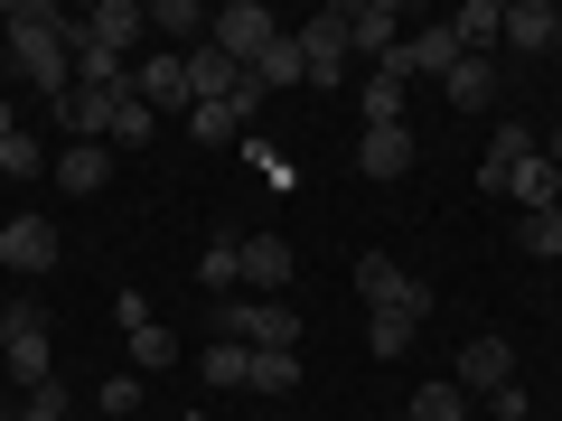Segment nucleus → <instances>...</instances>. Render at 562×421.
I'll list each match as a JSON object with an SVG mask.
<instances>
[{
  "label": "nucleus",
  "instance_id": "obj_26",
  "mask_svg": "<svg viewBox=\"0 0 562 421\" xmlns=\"http://www.w3.org/2000/svg\"><path fill=\"white\" fill-rule=\"evenodd\" d=\"M413 309H366V356H403V346H413Z\"/></svg>",
  "mask_w": 562,
  "mask_h": 421
},
{
  "label": "nucleus",
  "instance_id": "obj_27",
  "mask_svg": "<svg viewBox=\"0 0 562 421\" xmlns=\"http://www.w3.org/2000/svg\"><path fill=\"white\" fill-rule=\"evenodd\" d=\"M235 243H244V235L206 243V262H198V291H216V300H225V291H244V253H235Z\"/></svg>",
  "mask_w": 562,
  "mask_h": 421
},
{
  "label": "nucleus",
  "instance_id": "obj_1",
  "mask_svg": "<svg viewBox=\"0 0 562 421\" xmlns=\"http://www.w3.org/2000/svg\"><path fill=\"white\" fill-rule=\"evenodd\" d=\"M0 47H10V66H20L38 94H66V84H76V57H66V20H57V10H38V0H20V10H10Z\"/></svg>",
  "mask_w": 562,
  "mask_h": 421
},
{
  "label": "nucleus",
  "instance_id": "obj_7",
  "mask_svg": "<svg viewBox=\"0 0 562 421\" xmlns=\"http://www.w3.org/2000/svg\"><path fill=\"white\" fill-rule=\"evenodd\" d=\"M291 38H301V76L310 84H347V57H357V47H347V10H319V20L291 29Z\"/></svg>",
  "mask_w": 562,
  "mask_h": 421
},
{
  "label": "nucleus",
  "instance_id": "obj_10",
  "mask_svg": "<svg viewBox=\"0 0 562 421\" xmlns=\"http://www.w3.org/2000/svg\"><path fill=\"white\" fill-rule=\"evenodd\" d=\"M235 253H244V300H281V291H291V262L301 253H291L281 235H244Z\"/></svg>",
  "mask_w": 562,
  "mask_h": 421
},
{
  "label": "nucleus",
  "instance_id": "obj_38",
  "mask_svg": "<svg viewBox=\"0 0 562 421\" xmlns=\"http://www.w3.org/2000/svg\"><path fill=\"white\" fill-rule=\"evenodd\" d=\"M0 346H10V309H0Z\"/></svg>",
  "mask_w": 562,
  "mask_h": 421
},
{
  "label": "nucleus",
  "instance_id": "obj_2",
  "mask_svg": "<svg viewBox=\"0 0 562 421\" xmlns=\"http://www.w3.org/2000/svg\"><path fill=\"white\" fill-rule=\"evenodd\" d=\"M0 365H10L20 394L57 384V346H47V309H38V300H10V346H0Z\"/></svg>",
  "mask_w": 562,
  "mask_h": 421
},
{
  "label": "nucleus",
  "instance_id": "obj_34",
  "mask_svg": "<svg viewBox=\"0 0 562 421\" xmlns=\"http://www.w3.org/2000/svg\"><path fill=\"white\" fill-rule=\"evenodd\" d=\"M525 253H543V262L562 253V206H543V216H525Z\"/></svg>",
  "mask_w": 562,
  "mask_h": 421
},
{
  "label": "nucleus",
  "instance_id": "obj_19",
  "mask_svg": "<svg viewBox=\"0 0 562 421\" xmlns=\"http://www.w3.org/2000/svg\"><path fill=\"white\" fill-rule=\"evenodd\" d=\"M413 169V132H357V179H403Z\"/></svg>",
  "mask_w": 562,
  "mask_h": 421
},
{
  "label": "nucleus",
  "instance_id": "obj_30",
  "mask_svg": "<svg viewBox=\"0 0 562 421\" xmlns=\"http://www.w3.org/2000/svg\"><path fill=\"white\" fill-rule=\"evenodd\" d=\"M38 169H47V140L38 132H10V140H0V179H38Z\"/></svg>",
  "mask_w": 562,
  "mask_h": 421
},
{
  "label": "nucleus",
  "instance_id": "obj_6",
  "mask_svg": "<svg viewBox=\"0 0 562 421\" xmlns=\"http://www.w3.org/2000/svg\"><path fill=\"white\" fill-rule=\"evenodd\" d=\"M272 38H281V29H272V10H262V0H225L216 20H206V47H225L235 66H254Z\"/></svg>",
  "mask_w": 562,
  "mask_h": 421
},
{
  "label": "nucleus",
  "instance_id": "obj_24",
  "mask_svg": "<svg viewBox=\"0 0 562 421\" xmlns=\"http://www.w3.org/2000/svg\"><path fill=\"white\" fill-rule=\"evenodd\" d=\"M403 421H479V402H469L460 384H422V394L403 402Z\"/></svg>",
  "mask_w": 562,
  "mask_h": 421
},
{
  "label": "nucleus",
  "instance_id": "obj_28",
  "mask_svg": "<svg viewBox=\"0 0 562 421\" xmlns=\"http://www.w3.org/2000/svg\"><path fill=\"white\" fill-rule=\"evenodd\" d=\"M132 365H140V375H169V365H179V338H169L160 319H140L132 328Z\"/></svg>",
  "mask_w": 562,
  "mask_h": 421
},
{
  "label": "nucleus",
  "instance_id": "obj_39",
  "mask_svg": "<svg viewBox=\"0 0 562 421\" xmlns=\"http://www.w3.org/2000/svg\"><path fill=\"white\" fill-rule=\"evenodd\" d=\"M479 421H497V412H479Z\"/></svg>",
  "mask_w": 562,
  "mask_h": 421
},
{
  "label": "nucleus",
  "instance_id": "obj_14",
  "mask_svg": "<svg viewBox=\"0 0 562 421\" xmlns=\"http://www.w3.org/2000/svg\"><path fill=\"white\" fill-rule=\"evenodd\" d=\"M235 84H244V66L225 57V47H206V38L188 47V113H198V103H225Z\"/></svg>",
  "mask_w": 562,
  "mask_h": 421
},
{
  "label": "nucleus",
  "instance_id": "obj_20",
  "mask_svg": "<svg viewBox=\"0 0 562 421\" xmlns=\"http://www.w3.org/2000/svg\"><path fill=\"white\" fill-rule=\"evenodd\" d=\"M132 94L150 103V113H160V103H188V57H169V47H160V57H140Z\"/></svg>",
  "mask_w": 562,
  "mask_h": 421
},
{
  "label": "nucleus",
  "instance_id": "obj_18",
  "mask_svg": "<svg viewBox=\"0 0 562 421\" xmlns=\"http://www.w3.org/2000/svg\"><path fill=\"white\" fill-rule=\"evenodd\" d=\"M76 29H85L94 47H113V57H122V47H132L140 29H150V10H140V0H103V10H85Z\"/></svg>",
  "mask_w": 562,
  "mask_h": 421
},
{
  "label": "nucleus",
  "instance_id": "obj_11",
  "mask_svg": "<svg viewBox=\"0 0 562 421\" xmlns=\"http://www.w3.org/2000/svg\"><path fill=\"white\" fill-rule=\"evenodd\" d=\"M347 47H357L366 66H384L403 47V10L394 0H357V10H347Z\"/></svg>",
  "mask_w": 562,
  "mask_h": 421
},
{
  "label": "nucleus",
  "instance_id": "obj_32",
  "mask_svg": "<svg viewBox=\"0 0 562 421\" xmlns=\"http://www.w3.org/2000/svg\"><path fill=\"white\" fill-rule=\"evenodd\" d=\"M150 132H160V113H150L140 94H122V113H113V150H140Z\"/></svg>",
  "mask_w": 562,
  "mask_h": 421
},
{
  "label": "nucleus",
  "instance_id": "obj_3",
  "mask_svg": "<svg viewBox=\"0 0 562 421\" xmlns=\"http://www.w3.org/2000/svg\"><path fill=\"white\" fill-rule=\"evenodd\" d=\"M216 338L281 346V356H291V346H301V309H291V300H225V309H216Z\"/></svg>",
  "mask_w": 562,
  "mask_h": 421
},
{
  "label": "nucleus",
  "instance_id": "obj_8",
  "mask_svg": "<svg viewBox=\"0 0 562 421\" xmlns=\"http://www.w3.org/2000/svg\"><path fill=\"white\" fill-rule=\"evenodd\" d=\"M450 384H460L469 402H497L506 384H516V346H506V338H469V346H460V375H450Z\"/></svg>",
  "mask_w": 562,
  "mask_h": 421
},
{
  "label": "nucleus",
  "instance_id": "obj_12",
  "mask_svg": "<svg viewBox=\"0 0 562 421\" xmlns=\"http://www.w3.org/2000/svg\"><path fill=\"white\" fill-rule=\"evenodd\" d=\"M460 57H469V47L450 38V29H422V38H403V47H394V57H384V66H394L403 84H413V76H431V84H441L450 66H460Z\"/></svg>",
  "mask_w": 562,
  "mask_h": 421
},
{
  "label": "nucleus",
  "instance_id": "obj_22",
  "mask_svg": "<svg viewBox=\"0 0 562 421\" xmlns=\"http://www.w3.org/2000/svg\"><path fill=\"white\" fill-rule=\"evenodd\" d=\"M506 197H516V216H543V206H562V169L535 150V160H525L516 179H506Z\"/></svg>",
  "mask_w": 562,
  "mask_h": 421
},
{
  "label": "nucleus",
  "instance_id": "obj_25",
  "mask_svg": "<svg viewBox=\"0 0 562 421\" xmlns=\"http://www.w3.org/2000/svg\"><path fill=\"white\" fill-rule=\"evenodd\" d=\"M497 20H506L497 0H469L460 20H450V38H460V47H469V57H497Z\"/></svg>",
  "mask_w": 562,
  "mask_h": 421
},
{
  "label": "nucleus",
  "instance_id": "obj_36",
  "mask_svg": "<svg viewBox=\"0 0 562 421\" xmlns=\"http://www.w3.org/2000/svg\"><path fill=\"white\" fill-rule=\"evenodd\" d=\"M543 160H553V169H562V122H553V140H543Z\"/></svg>",
  "mask_w": 562,
  "mask_h": 421
},
{
  "label": "nucleus",
  "instance_id": "obj_4",
  "mask_svg": "<svg viewBox=\"0 0 562 421\" xmlns=\"http://www.w3.org/2000/svg\"><path fill=\"white\" fill-rule=\"evenodd\" d=\"M357 300L366 309H413V319H431V281H413L403 262H384V253H357Z\"/></svg>",
  "mask_w": 562,
  "mask_h": 421
},
{
  "label": "nucleus",
  "instance_id": "obj_23",
  "mask_svg": "<svg viewBox=\"0 0 562 421\" xmlns=\"http://www.w3.org/2000/svg\"><path fill=\"white\" fill-rule=\"evenodd\" d=\"M244 76H254V84H262V94H281V84H310V76H301V38H291V29H281V38H272V47H262V57H254V66H244Z\"/></svg>",
  "mask_w": 562,
  "mask_h": 421
},
{
  "label": "nucleus",
  "instance_id": "obj_21",
  "mask_svg": "<svg viewBox=\"0 0 562 421\" xmlns=\"http://www.w3.org/2000/svg\"><path fill=\"white\" fill-rule=\"evenodd\" d=\"M441 94L460 103V113H487V103H497V57H460L441 76Z\"/></svg>",
  "mask_w": 562,
  "mask_h": 421
},
{
  "label": "nucleus",
  "instance_id": "obj_37",
  "mask_svg": "<svg viewBox=\"0 0 562 421\" xmlns=\"http://www.w3.org/2000/svg\"><path fill=\"white\" fill-rule=\"evenodd\" d=\"M10 132H20V113H10V103H0V140H10Z\"/></svg>",
  "mask_w": 562,
  "mask_h": 421
},
{
  "label": "nucleus",
  "instance_id": "obj_16",
  "mask_svg": "<svg viewBox=\"0 0 562 421\" xmlns=\"http://www.w3.org/2000/svg\"><path fill=\"white\" fill-rule=\"evenodd\" d=\"M103 179H113V150H103V140H66L57 150V187L66 197H94Z\"/></svg>",
  "mask_w": 562,
  "mask_h": 421
},
{
  "label": "nucleus",
  "instance_id": "obj_29",
  "mask_svg": "<svg viewBox=\"0 0 562 421\" xmlns=\"http://www.w3.org/2000/svg\"><path fill=\"white\" fill-rule=\"evenodd\" d=\"M206 384H254V346H244V338H216V346H206Z\"/></svg>",
  "mask_w": 562,
  "mask_h": 421
},
{
  "label": "nucleus",
  "instance_id": "obj_35",
  "mask_svg": "<svg viewBox=\"0 0 562 421\" xmlns=\"http://www.w3.org/2000/svg\"><path fill=\"white\" fill-rule=\"evenodd\" d=\"M94 402H103V412H132V402H140V375H113V384H103Z\"/></svg>",
  "mask_w": 562,
  "mask_h": 421
},
{
  "label": "nucleus",
  "instance_id": "obj_17",
  "mask_svg": "<svg viewBox=\"0 0 562 421\" xmlns=\"http://www.w3.org/2000/svg\"><path fill=\"white\" fill-rule=\"evenodd\" d=\"M535 150H543V140L525 132L516 113H506V122H497V140H487V169H479V179H487V187H497V197H506V179H516V169L535 160Z\"/></svg>",
  "mask_w": 562,
  "mask_h": 421
},
{
  "label": "nucleus",
  "instance_id": "obj_9",
  "mask_svg": "<svg viewBox=\"0 0 562 421\" xmlns=\"http://www.w3.org/2000/svg\"><path fill=\"white\" fill-rule=\"evenodd\" d=\"M57 253H66V243H57V225H47V216H10V225H0V262H10L20 281L57 272Z\"/></svg>",
  "mask_w": 562,
  "mask_h": 421
},
{
  "label": "nucleus",
  "instance_id": "obj_33",
  "mask_svg": "<svg viewBox=\"0 0 562 421\" xmlns=\"http://www.w3.org/2000/svg\"><path fill=\"white\" fill-rule=\"evenodd\" d=\"M150 29H169V38H206V10H198V0H150Z\"/></svg>",
  "mask_w": 562,
  "mask_h": 421
},
{
  "label": "nucleus",
  "instance_id": "obj_15",
  "mask_svg": "<svg viewBox=\"0 0 562 421\" xmlns=\"http://www.w3.org/2000/svg\"><path fill=\"white\" fill-rule=\"evenodd\" d=\"M357 122H366V132H403V76H394V66H366Z\"/></svg>",
  "mask_w": 562,
  "mask_h": 421
},
{
  "label": "nucleus",
  "instance_id": "obj_5",
  "mask_svg": "<svg viewBox=\"0 0 562 421\" xmlns=\"http://www.w3.org/2000/svg\"><path fill=\"white\" fill-rule=\"evenodd\" d=\"M122 94H132V84H66V94H57V132H66V140H103V150H113Z\"/></svg>",
  "mask_w": 562,
  "mask_h": 421
},
{
  "label": "nucleus",
  "instance_id": "obj_31",
  "mask_svg": "<svg viewBox=\"0 0 562 421\" xmlns=\"http://www.w3.org/2000/svg\"><path fill=\"white\" fill-rule=\"evenodd\" d=\"M301 384V356H281V346H254V394H291Z\"/></svg>",
  "mask_w": 562,
  "mask_h": 421
},
{
  "label": "nucleus",
  "instance_id": "obj_13",
  "mask_svg": "<svg viewBox=\"0 0 562 421\" xmlns=\"http://www.w3.org/2000/svg\"><path fill=\"white\" fill-rule=\"evenodd\" d=\"M553 29H562V10H553V0H506L497 47H516V57H543V47H553Z\"/></svg>",
  "mask_w": 562,
  "mask_h": 421
}]
</instances>
